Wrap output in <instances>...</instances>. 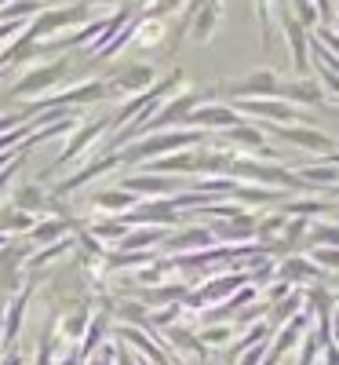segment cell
<instances>
[{"mask_svg": "<svg viewBox=\"0 0 339 365\" xmlns=\"http://www.w3.org/2000/svg\"><path fill=\"white\" fill-rule=\"evenodd\" d=\"M194 143H204V132L190 128V132H153L139 143H128L117 150V161L120 165H135V161H146V158H161V154H182L187 146Z\"/></svg>", "mask_w": 339, "mask_h": 365, "instance_id": "1", "label": "cell"}, {"mask_svg": "<svg viewBox=\"0 0 339 365\" xmlns=\"http://www.w3.org/2000/svg\"><path fill=\"white\" fill-rule=\"evenodd\" d=\"M153 81H157V70L150 63H135V66L113 70L103 81V88H106V99H120V96H142V91L153 88Z\"/></svg>", "mask_w": 339, "mask_h": 365, "instance_id": "2", "label": "cell"}, {"mask_svg": "<svg viewBox=\"0 0 339 365\" xmlns=\"http://www.w3.org/2000/svg\"><path fill=\"white\" fill-rule=\"evenodd\" d=\"M70 73V58L66 55H58L55 63H48V66H41V70H29L19 84H11L8 88V99H26V96H41V91H48V88H55L58 81H63Z\"/></svg>", "mask_w": 339, "mask_h": 365, "instance_id": "3", "label": "cell"}, {"mask_svg": "<svg viewBox=\"0 0 339 365\" xmlns=\"http://www.w3.org/2000/svg\"><path fill=\"white\" fill-rule=\"evenodd\" d=\"M219 91H223V96H234L237 103L241 99H273L277 91H281V81H277L273 70H256L252 77H244L237 84H223Z\"/></svg>", "mask_w": 339, "mask_h": 365, "instance_id": "4", "label": "cell"}, {"mask_svg": "<svg viewBox=\"0 0 339 365\" xmlns=\"http://www.w3.org/2000/svg\"><path fill=\"white\" fill-rule=\"evenodd\" d=\"M234 110L244 117V113H256V117H266V120H306L311 125V113H303V110H296L292 103H285V99H241V103H234Z\"/></svg>", "mask_w": 339, "mask_h": 365, "instance_id": "5", "label": "cell"}, {"mask_svg": "<svg viewBox=\"0 0 339 365\" xmlns=\"http://www.w3.org/2000/svg\"><path fill=\"white\" fill-rule=\"evenodd\" d=\"M113 128V117H103V120H88V125L84 128H77V135H73V143H66V150H63V154H58V161L48 168V172H58V168H63V165H73V161H80V154H84V150L91 146V143H95L103 132H110Z\"/></svg>", "mask_w": 339, "mask_h": 365, "instance_id": "6", "label": "cell"}, {"mask_svg": "<svg viewBox=\"0 0 339 365\" xmlns=\"http://www.w3.org/2000/svg\"><path fill=\"white\" fill-rule=\"evenodd\" d=\"M187 125L197 128V132H204V128H223L226 132V128L241 125V113L234 106H197V110H190Z\"/></svg>", "mask_w": 339, "mask_h": 365, "instance_id": "7", "label": "cell"}, {"mask_svg": "<svg viewBox=\"0 0 339 365\" xmlns=\"http://www.w3.org/2000/svg\"><path fill=\"white\" fill-rule=\"evenodd\" d=\"M266 128L277 139H285V143H296V146H306V150H321L325 158L335 154V143L325 132H318V128H277V125H266Z\"/></svg>", "mask_w": 339, "mask_h": 365, "instance_id": "8", "label": "cell"}, {"mask_svg": "<svg viewBox=\"0 0 339 365\" xmlns=\"http://www.w3.org/2000/svg\"><path fill=\"white\" fill-rule=\"evenodd\" d=\"M120 161H117V150H110V154H103V158H95V161H88L77 175H70V179H63L58 182V194H70V190H77L80 182H88V179H95V175H106L110 168H117Z\"/></svg>", "mask_w": 339, "mask_h": 365, "instance_id": "9", "label": "cell"}, {"mask_svg": "<svg viewBox=\"0 0 339 365\" xmlns=\"http://www.w3.org/2000/svg\"><path fill=\"white\" fill-rule=\"evenodd\" d=\"M215 26H219V0H204V4L194 11V19H190V34H194V41H208L212 34H215Z\"/></svg>", "mask_w": 339, "mask_h": 365, "instance_id": "10", "label": "cell"}, {"mask_svg": "<svg viewBox=\"0 0 339 365\" xmlns=\"http://www.w3.org/2000/svg\"><path fill=\"white\" fill-rule=\"evenodd\" d=\"M281 26H285V37H288V44H292V63H296V73H306V34H303V26H299V19H281Z\"/></svg>", "mask_w": 339, "mask_h": 365, "instance_id": "11", "label": "cell"}, {"mask_svg": "<svg viewBox=\"0 0 339 365\" xmlns=\"http://www.w3.org/2000/svg\"><path fill=\"white\" fill-rule=\"evenodd\" d=\"M277 96H285V103H321L325 91L314 81H292V84H281Z\"/></svg>", "mask_w": 339, "mask_h": 365, "instance_id": "12", "label": "cell"}, {"mask_svg": "<svg viewBox=\"0 0 339 365\" xmlns=\"http://www.w3.org/2000/svg\"><path fill=\"white\" fill-rule=\"evenodd\" d=\"M120 187H125L128 194H132V190H142V194H168L175 182H172V179H157V175H128Z\"/></svg>", "mask_w": 339, "mask_h": 365, "instance_id": "13", "label": "cell"}, {"mask_svg": "<svg viewBox=\"0 0 339 365\" xmlns=\"http://www.w3.org/2000/svg\"><path fill=\"white\" fill-rule=\"evenodd\" d=\"M226 139L230 143H241V146H252V150H266V135L256 125H244V120H241L237 128H226Z\"/></svg>", "mask_w": 339, "mask_h": 365, "instance_id": "14", "label": "cell"}, {"mask_svg": "<svg viewBox=\"0 0 339 365\" xmlns=\"http://www.w3.org/2000/svg\"><path fill=\"white\" fill-rule=\"evenodd\" d=\"M299 175H303V179H311V182H328V179H335V175H339V165H332V161H328L325 168H303Z\"/></svg>", "mask_w": 339, "mask_h": 365, "instance_id": "15", "label": "cell"}, {"mask_svg": "<svg viewBox=\"0 0 339 365\" xmlns=\"http://www.w3.org/2000/svg\"><path fill=\"white\" fill-rule=\"evenodd\" d=\"M179 8H182V0H153V4H150V19H165V15H172Z\"/></svg>", "mask_w": 339, "mask_h": 365, "instance_id": "16", "label": "cell"}, {"mask_svg": "<svg viewBox=\"0 0 339 365\" xmlns=\"http://www.w3.org/2000/svg\"><path fill=\"white\" fill-rule=\"evenodd\" d=\"M99 205H106V208H120V205H132V194H128V190H120V194H103V197H99Z\"/></svg>", "mask_w": 339, "mask_h": 365, "instance_id": "17", "label": "cell"}, {"mask_svg": "<svg viewBox=\"0 0 339 365\" xmlns=\"http://www.w3.org/2000/svg\"><path fill=\"white\" fill-rule=\"evenodd\" d=\"M296 8H299V26H311L314 22V4H311V0H296Z\"/></svg>", "mask_w": 339, "mask_h": 365, "instance_id": "18", "label": "cell"}, {"mask_svg": "<svg viewBox=\"0 0 339 365\" xmlns=\"http://www.w3.org/2000/svg\"><path fill=\"white\" fill-rule=\"evenodd\" d=\"M318 37H321L325 51H335L339 55V34H335V29H318Z\"/></svg>", "mask_w": 339, "mask_h": 365, "instance_id": "19", "label": "cell"}, {"mask_svg": "<svg viewBox=\"0 0 339 365\" xmlns=\"http://www.w3.org/2000/svg\"><path fill=\"white\" fill-rule=\"evenodd\" d=\"M19 205H44V194H33V190H22V194H19Z\"/></svg>", "mask_w": 339, "mask_h": 365, "instance_id": "20", "label": "cell"}, {"mask_svg": "<svg viewBox=\"0 0 339 365\" xmlns=\"http://www.w3.org/2000/svg\"><path fill=\"white\" fill-rule=\"evenodd\" d=\"M19 165H22V158H15V161H11V165H8V168H0V187H4V182H8V179H11V172H15V168H19Z\"/></svg>", "mask_w": 339, "mask_h": 365, "instance_id": "21", "label": "cell"}, {"mask_svg": "<svg viewBox=\"0 0 339 365\" xmlns=\"http://www.w3.org/2000/svg\"><path fill=\"white\" fill-rule=\"evenodd\" d=\"M15 158H19V154H0V168H8V165H11Z\"/></svg>", "mask_w": 339, "mask_h": 365, "instance_id": "22", "label": "cell"}, {"mask_svg": "<svg viewBox=\"0 0 339 365\" xmlns=\"http://www.w3.org/2000/svg\"><path fill=\"white\" fill-rule=\"evenodd\" d=\"M84 8H91V4H117V0H80Z\"/></svg>", "mask_w": 339, "mask_h": 365, "instance_id": "23", "label": "cell"}, {"mask_svg": "<svg viewBox=\"0 0 339 365\" xmlns=\"http://www.w3.org/2000/svg\"><path fill=\"white\" fill-rule=\"evenodd\" d=\"M318 11H321V15L328 11V0H318Z\"/></svg>", "mask_w": 339, "mask_h": 365, "instance_id": "24", "label": "cell"}, {"mask_svg": "<svg viewBox=\"0 0 339 365\" xmlns=\"http://www.w3.org/2000/svg\"><path fill=\"white\" fill-rule=\"evenodd\" d=\"M4 4H11V0H0V8H4Z\"/></svg>", "mask_w": 339, "mask_h": 365, "instance_id": "25", "label": "cell"}, {"mask_svg": "<svg viewBox=\"0 0 339 365\" xmlns=\"http://www.w3.org/2000/svg\"><path fill=\"white\" fill-rule=\"evenodd\" d=\"M335 26H339V22H335Z\"/></svg>", "mask_w": 339, "mask_h": 365, "instance_id": "26", "label": "cell"}]
</instances>
